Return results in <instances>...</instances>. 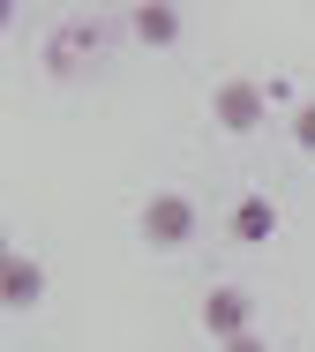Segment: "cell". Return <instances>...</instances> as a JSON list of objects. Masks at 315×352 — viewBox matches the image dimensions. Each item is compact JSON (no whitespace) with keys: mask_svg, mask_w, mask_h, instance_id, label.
<instances>
[{"mask_svg":"<svg viewBox=\"0 0 315 352\" xmlns=\"http://www.w3.org/2000/svg\"><path fill=\"white\" fill-rule=\"evenodd\" d=\"M263 98H270V90H263V82H218V98H210V113H218V128H226V135H248V128H263Z\"/></svg>","mask_w":315,"mask_h":352,"instance_id":"obj_3","label":"cell"},{"mask_svg":"<svg viewBox=\"0 0 315 352\" xmlns=\"http://www.w3.org/2000/svg\"><path fill=\"white\" fill-rule=\"evenodd\" d=\"M135 225H143V240H151V248H188V240H195V203H188L180 188H165V195L143 203Z\"/></svg>","mask_w":315,"mask_h":352,"instance_id":"obj_1","label":"cell"},{"mask_svg":"<svg viewBox=\"0 0 315 352\" xmlns=\"http://www.w3.org/2000/svg\"><path fill=\"white\" fill-rule=\"evenodd\" d=\"M128 30H135V45H173V38H180V15H173V8H135Z\"/></svg>","mask_w":315,"mask_h":352,"instance_id":"obj_6","label":"cell"},{"mask_svg":"<svg viewBox=\"0 0 315 352\" xmlns=\"http://www.w3.org/2000/svg\"><path fill=\"white\" fill-rule=\"evenodd\" d=\"M293 142H301V150H315V105H301V113H293Z\"/></svg>","mask_w":315,"mask_h":352,"instance_id":"obj_7","label":"cell"},{"mask_svg":"<svg viewBox=\"0 0 315 352\" xmlns=\"http://www.w3.org/2000/svg\"><path fill=\"white\" fill-rule=\"evenodd\" d=\"M45 300V270L30 255H0V307H38Z\"/></svg>","mask_w":315,"mask_h":352,"instance_id":"obj_4","label":"cell"},{"mask_svg":"<svg viewBox=\"0 0 315 352\" xmlns=\"http://www.w3.org/2000/svg\"><path fill=\"white\" fill-rule=\"evenodd\" d=\"M226 352H270V345H263V338L248 330V338H233V345H226Z\"/></svg>","mask_w":315,"mask_h":352,"instance_id":"obj_8","label":"cell"},{"mask_svg":"<svg viewBox=\"0 0 315 352\" xmlns=\"http://www.w3.org/2000/svg\"><path fill=\"white\" fill-rule=\"evenodd\" d=\"M248 322H255V300H248L240 285H210V292H203V330H210L218 345L248 338Z\"/></svg>","mask_w":315,"mask_h":352,"instance_id":"obj_2","label":"cell"},{"mask_svg":"<svg viewBox=\"0 0 315 352\" xmlns=\"http://www.w3.org/2000/svg\"><path fill=\"white\" fill-rule=\"evenodd\" d=\"M226 232H233V240H248V248H263V240L278 232V203H270V195H240L233 217H226Z\"/></svg>","mask_w":315,"mask_h":352,"instance_id":"obj_5","label":"cell"}]
</instances>
